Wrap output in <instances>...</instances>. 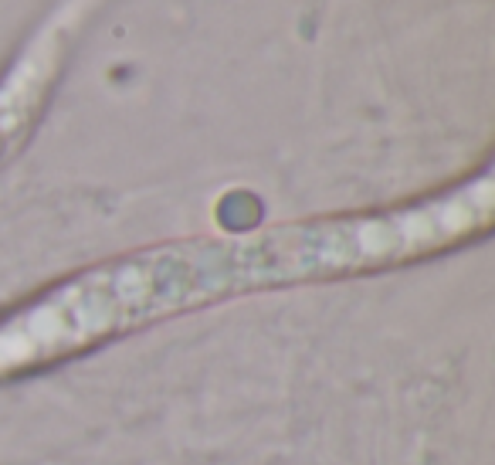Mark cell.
<instances>
[{
  "label": "cell",
  "mask_w": 495,
  "mask_h": 465,
  "mask_svg": "<svg viewBox=\"0 0 495 465\" xmlns=\"http://www.w3.org/2000/svg\"><path fill=\"white\" fill-rule=\"evenodd\" d=\"M492 204V173L485 170L438 198L390 211L129 252L71 275L0 319V377L241 292L431 255L489 228Z\"/></svg>",
  "instance_id": "obj_1"
},
{
  "label": "cell",
  "mask_w": 495,
  "mask_h": 465,
  "mask_svg": "<svg viewBox=\"0 0 495 465\" xmlns=\"http://www.w3.org/2000/svg\"><path fill=\"white\" fill-rule=\"evenodd\" d=\"M55 58L31 55L3 85H0V160L21 146V139L37 119V109L44 102V92L51 85Z\"/></svg>",
  "instance_id": "obj_2"
}]
</instances>
